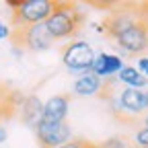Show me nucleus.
Returning a JSON list of instances; mask_svg holds the SVG:
<instances>
[{"mask_svg": "<svg viewBox=\"0 0 148 148\" xmlns=\"http://www.w3.org/2000/svg\"><path fill=\"white\" fill-rule=\"evenodd\" d=\"M84 23V14L78 10L76 4L72 2H56L51 14L47 16V21L43 23L49 37L53 41H62L74 37Z\"/></svg>", "mask_w": 148, "mask_h": 148, "instance_id": "nucleus-1", "label": "nucleus"}, {"mask_svg": "<svg viewBox=\"0 0 148 148\" xmlns=\"http://www.w3.org/2000/svg\"><path fill=\"white\" fill-rule=\"evenodd\" d=\"M95 56H97V51L92 49V45L88 41L74 39V41L66 43L64 49H62V64L66 66V70L70 74L80 76V74L90 72Z\"/></svg>", "mask_w": 148, "mask_h": 148, "instance_id": "nucleus-2", "label": "nucleus"}, {"mask_svg": "<svg viewBox=\"0 0 148 148\" xmlns=\"http://www.w3.org/2000/svg\"><path fill=\"white\" fill-rule=\"evenodd\" d=\"M115 45H117V56L125 58V56H142L148 51V14L140 21H136L132 27H127L123 33L115 37Z\"/></svg>", "mask_w": 148, "mask_h": 148, "instance_id": "nucleus-3", "label": "nucleus"}, {"mask_svg": "<svg viewBox=\"0 0 148 148\" xmlns=\"http://www.w3.org/2000/svg\"><path fill=\"white\" fill-rule=\"evenodd\" d=\"M53 6H56L53 0H21L18 6L12 10V27L23 29L29 25L45 23Z\"/></svg>", "mask_w": 148, "mask_h": 148, "instance_id": "nucleus-4", "label": "nucleus"}, {"mask_svg": "<svg viewBox=\"0 0 148 148\" xmlns=\"http://www.w3.org/2000/svg\"><path fill=\"white\" fill-rule=\"evenodd\" d=\"M111 111L117 113L121 119L138 117L146 111V88H121L115 99H109Z\"/></svg>", "mask_w": 148, "mask_h": 148, "instance_id": "nucleus-5", "label": "nucleus"}, {"mask_svg": "<svg viewBox=\"0 0 148 148\" xmlns=\"http://www.w3.org/2000/svg\"><path fill=\"white\" fill-rule=\"evenodd\" d=\"M10 39L16 45H21L25 51H35V53L47 51L56 43L51 37H49V33H47V29H45L43 23L29 25V27H23V29H14V33H12Z\"/></svg>", "mask_w": 148, "mask_h": 148, "instance_id": "nucleus-6", "label": "nucleus"}, {"mask_svg": "<svg viewBox=\"0 0 148 148\" xmlns=\"http://www.w3.org/2000/svg\"><path fill=\"white\" fill-rule=\"evenodd\" d=\"M33 130H35L37 142H39L41 148H58V146L72 140V127L66 121L53 123V121H43L41 119Z\"/></svg>", "mask_w": 148, "mask_h": 148, "instance_id": "nucleus-7", "label": "nucleus"}, {"mask_svg": "<svg viewBox=\"0 0 148 148\" xmlns=\"http://www.w3.org/2000/svg\"><path fill=\"white\" fill-rule=\"evenodd\" d=\"M146 14H148V10H142V6H121L109 14L103 29L111 39H115L119 33H123L127 27H132L136 21L144 18Z\"/></svg>", "mask_w": 148, "mask_h": 148, "instance_id": "nucleus-8", "label": "nucleus"}, {"mask_svg": "<svg viewBox=\"0 0 148 148\" xmlns=\"http://www.w3.org/2000/svg\"><path fill=\"white\" fill-rule=\"evenodd\" d=\"M123 60L119 58L117 53H109V51H99L95 56V62H92L90 72L99 76L101 80H109V78H115L117 72L123 68Z\"/></svg>", "mask_w": 148, "mask_h": 148, "instance_id": "nucleus-9", "label": "nucleus"}, {"mask_svg": "<svg viewBox=\"0 0 148 148\" xmlns=\"http://www.w3.org/2000/svg\"><path fill=\"white\" fill-rule=\"evenodd\" d=\"M68 111H70V97L68 95H53L43 103V121H53V123H60L66 121L68 117Z\"/></svg>", "mask_w": 148, "mask_h": 148, "instance_id": "nucleus-10", "label": "nucleus"}, {"mask_svg": "<svg viewBox=\"0 0 148 148\" xmlns=\"http://www.w3.org/2000/svg\"><path fill=\"white\" fill-rule=\"evenodd\" d=\"M105 88V80L95 76L92 72L80 74V76L72 82V95L76 97H99Z\"/></svg>", "mask_w": 148, "mask_h": 148, "instance_id": "nucleus-11", "label": "nucleus"}, {"mask_svg": "<svg viewBox=\"0 0 148 148\" xmlns=\"http://www.w3.org/2000/svg\"><path fill=\"white\" fill-rule=\"evenodd\" d=\"M41 115H43V101H39L37 95L25 97V101L21 105V119L29 127H35L37 123L41 121Z\"/></svg>", "mask_w": 148, "mask_h": 148, "instance_id": "nucleus-12", "label": "nucleus"}, {"mask_svg": "<svg viewBox=\"0 0 148 148\" xmlns=\"http://www.w3.org/2000/svg\"><path fill=\"white\" fill-rule=\"evenodd\" d=\"M115 80L121 82L123 88H140V90H144V88L148 86V78L142 76V74L136 70V66H123V68L117 72Z\"/></svg>", "mask_w": 148, "mask_h": 148, "instance_id": "nucleus-13", "label": "nucleus"}, {"mask_svg": "<svg viewBox=\"0 0 148 148\" xmlns=\"http://www.w3.org/2000/svg\"><path fill=\"white\" fill-rule=\"evenodd\" d=\"M99 148H130V142L125 140V138H109V140H105Z\"/></svg>", "mask_w": 148, "mask_h": 148, "instance_id": "nucleus-14", "label": "nucleus"}, {"mask_svg": "<svg viewBox=\"0 0 148 148\" xmlns=\"http://www.w3.org/2000/svg\"><path fill=\"white\" fill-rule=\"evenodd\" d=\"M134 142L140 148H148V127H140L138 132L134 134Z\"/></svg>", "mask_w": 148, "mask_h": 148, "instance_id": "nucleus-15", "label": "nucleus"}, {"mask_svg": "<svg viewBox=\"0 0 148 148\" xmlns=\"http://www.w3.org/2000/svg\"><path fill=\"white\" fill-rule=\"evenodd\" d=\"M58 148H95V146L90 142H86V140H70V142H66V144H62Z\"/></svg>", "mask_w": 148, "mask_h": 148, "instance_id": "nucleus-16", "label": "nucleus"}, {"mask_svg": "<svg viewBox=\"0 0 148 148\" xmlns=\"http://www.w3.org/2000/svg\"><path fill=\"white\" fill-rule=\"evenodd\" d=\"M136 70L142 74L144 78H148V56H140V58H138V66H136Z\"/></svg>", "mask_w": 148, "mask_h": 148, "instance_id": "nucleus-17", "label": "nucleus"}, {"mask_svg": "<svg viewBox=\"0 0 148 148\" xmlns=\"http://www.w3.org/2000/svg\"><path fill=\"white\" fill-rule=\"evenodd\" d=\"M10 37H12V29L4 21H0V41H2V39H10Z\"/></svg>", "mask_w": 148, "mask_h": 148, "instance_id": "nucleus-18", "label": "nucleus"}, {"mask_svg": "<svg viewBox=\"0 0 148 148\" xmlns=\"http://www.w3.org/2000/svg\"><path fill=\"white\" fill-rule=\"evenodd\" d=\"M10 53L14 56V58H23V53H25V49H23L21 45H16V43H12V45H10Z\"/></svg>", "mask_w": 148, "mask_h": 148, "instance_id": "nucleus-19", "label": "nucleus"}, {"mask_svg": "<svg viewBox=\"0 0 148 148\" xmlns=\"http://www.w3.org/2000/svg\"><path fill=\"white\" fill-rule=\"evenodd\" d=\"M6 140H8V132H6L4 125H0V144H4Z\"/></svg>", "mask_w": 148, "mask_h": 148, "instance_id": "nucleus-20", "label": "nucleus"}, {"mask_svg": "<svg viewBox=\"0 0 148 148\" xmlns=\"http://www.w3.org/2000/svg\"><path fill=\"white\" fill-rule=\"evenodd\" d=\"M18 2H21V0H6V6H10V8L14 10V8L18 6Z\"/></svg>", "mask_w": 148, "mask_h": 148, "instance_id": "nucleus-21", "label": "nucleus"}, {"mask_svg": "<svg viewBox=\"0 0 148 148\" xmlns=\"http://www.w3.org/2000/svg\"><path fill=\"white\" fill-rule=\"evenodd\" d=\"M144 127H148V113L144 115Z\"/></svg>", "mask_w": 148, "mask_h": 148, "instance_id": "nucleus-22", "label": "nucleus"}, {"mask_svg": "<svg viewBox=\"0 0 148 148\" xmlns=\"http://www.w3.org/2000/svg\"><path fill=\"white\" fill-rule=\"evenodd\" d=\"M146 109H148V88H146Z\"/></svg>", "mask_w": 148, "mask_h": 148, "instance_id": "nucleus-23", "label": "nucleus"}, {"mask_svg": "<svg viewBox=\"0 0 148 148\" xmlns=\"http://www.w3.org/2000/svg\"><path fill=\"white\" fill-rule=\"evenodd\" d=\"M134 148H140V146H134Z\"/></svg>", "mask_w": 148, "mask_h": 148, "instance_id": "nucleus-24", "label": "nucleus"}, {"mask_svg": "<svg viewBox=\"0 0 148 148\" xmlns=\"http://www.w3.org/2000/svg\"><path fill=\"white\" fill-rule=\"evenodd\" d=\"M95 148H99V146H95Z\"/></svg>", "mask_w": 148, "mask_h": 148, "instance_id": "nucleus-25", "label": "nucleus"}]
</instances>
